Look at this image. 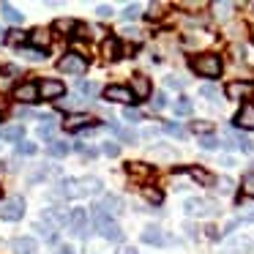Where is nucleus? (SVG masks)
<instances>
[{"mask_svg":"<svg viewBox=\"0 0 254 254\" xmlns=\"http://www.w3.org/2000/svg\"><path fill=\"white\" fill-rule=\"evenodd\" d=\"M104 183L96 175L88 178H63L58 183L55 191H50V197H66V199H77V197H93V194H101Z\"/></svg>","mask_w":254,"mask_h":254,"instance_id":"obj_1","label":"nucleus"},{"mask_svg":"<svg viewBox=\"0 0 254 254\" xmlns=\"http://www.w3.org/2000/svg\"><path fill=\"white\" fill-rule=\"evenodd\" d=\"M221 68H224V63H221V58L213 55V52L191 58V71L199 74V77H205V79H216L221 74Z\"/></svg>","mask_w":254,"mask_h":254,"instance_id":"obj_2","label":"nucleus"},{"mask_svg":"<svg viewBox=\"0 0 254 254\" xmlns=\"http://www.w3.org/2000/svg\"><path fill=\"white\" fill-rule=\"evenodd\" d=\"M93 224H96V230L101 232V238H107V241H112V243H121L123 241L121 224H118L115 219H110L107 213H101L99 208H93Z\"/></svg>","mask_w":254,"mask_h":254,"instance_id":"obj_3","label":"nucleus"},{"mask_svg":"<svg viewBox=\"0 0 254 254\" xmlns=\"http://www.w3.org/2000/svg\"><path fill=\"white\" fill-rule=\"evenodd\" d=\"M58 68L66 74H85L88 71V55H82V52H66L58 61Z\"/></svg>","mask_w":254,"mask_h":254,"instance_id":"obj_4","label":"nucleus"},{"mask_svg":"<svg viewBox=\"0 0 254 254\" xmlns=\"http://www.w3.org/2000/svg\"><path fill=\"white\" fill-rule=\"evenodd\" d=\"M183 210L189 216H213V213H219V205L213 199H205V197H189L183 202Z\"/></svg>","mask_w":254,"mask_h":254,"instance_id":"obj_5","label":"nucleus"},{"mask_svg":"<svg viewBox=\"0 0 254 254\" xmlns=\"http://www.w3.org/2000/svg\"><path fill=\"white\" fill-rule=\"evenodd\" d=\"M101 121H93V118H88V112H74V115H66V121H63V128L66 131H85V128H99Z\"/></svg>","mask_w":254,"mask_h":254,"instance_id":"obj_6","label":"nucleus"},{"mask_svg":"<svg viewBox=\"0 0 254 254\" xmlns=\"http://www.w3.org/2000/svg\"><path fill=\"white\" fill-rule=\"evenodd\" d=\"M25 216V199L22 197H8L0 202V219L6 221H19Z\"/></svg>","mask_w":254,"mask_h":254,"instance_id":"obj_7","label":"nucleus"},{"mask_svg":"<svg viewBox=\"0 0 254 254\" xmlns=\"http://www.w3.org/2000/svg\"><path fill=\"white\" fill-rule=\"evenodd\" d=\"M88 224H90V213L85 208H71V216H68V230L74 235L85 238L88 235Z\"/></svg>","mask_w":254,"mask_h":254,"instance_id":"obj_8","label":"nucleus"},{"mask_svg":"<svg viewBox=\"0 0 254 254\" xmlns=\"http://www.w3.org/2000/svg\"><path fill=\"white\" fill-rule=\"evenodd\" d=\"M68 216H71V210H66V208H47L41 213V221L47 227H52V230H61V227L68 224Z\"/></svg>","mask_w":254,"mask_h":254,"instance_id":"obj_9","label":"nucleus"},{"mask_svg":"<svg viewBox=\"0 0 254 254\" xmlns=\"http://www.w3.org/2000/svg\"><path fill=\"white\" fill-rule=\"evenodd\" d=\"M252 93H254V82H246V79L227 82V88H224V96L230 101H241V99H246V96H252Z\"/></svg>","mask_w":254,"mask_h":254,"instance_id":"obj_10","label":"nucleus"},{"mask_svg":"<svg viewBox=\"0 0 254 254\" xmlns=\"http://www.w3.org/2000/svg\"><path fill=\"white\" fill-rule=\"evenodd\" d=\"M39 90H41V99L44 101H58L63 93H66V85L61 82V79H41L39 82Z\"/></svg>","mask_w":254,"mask_h":254,"instance_id":"obj_11","label":"nucleus"},{"mask_svg":"<svg viewBox=\"0 0 254 254\" xmlns=\"http://www.w3.org/2000/svg\"><path fill=\"white\" fill-rule=\"evenodd\" d=\"M128 90L134 93V99H137V101H145V99H150V96H153V85H150V79L145 77V74H134Z\"/></svg>","mask_w":254,"mask_h":254,"instance_id":"obj_12","label":"nucleus"},{"mask_svg":"<svg viewBox=\"0 0 254 254\" xmlns=\"http://www.w3.org/2000/svg\"><path fill=\"white\" fill-rule=\"evenodd\" d=\"M14 99L22 101V104H36L41 99V90H39V82H22L14 88Z\"/></svg>","mask_w":254,"mask_h":254,"instance_id":"obj_13","label":"nucleus"},{"mask_svg":"<svg viewBox=\"0 0 254 254\" xmlns=\"http://www.w3.org/2000/svg\"><path fill=\"white\" fill-rule=\"evenodd\" d=\"M104 99L107 101H118V104H126V107H131L134 101V93L128 88H123V85H110V88H104Z\"/></svg>","mask_w":254,"mask_h":254,"instance_id":"obj_14","label":"nucleus"},{"mask_svg":"<svg viewBox=\"0 0 254 254\" xmlns=\"http://www.w3.org/2000/svg\"><path fill=\"white\" fill-rule=\"evenodd\" d=\"M232 123H235V128H249V131H254V104H243L241 110H238V115L232 118Z\"/></svg>","mask_w":254,"mask_h":254,"instance_id":"obj_15","label":"nucleus"},{"mask_svg":"<svg viewBox=\"0 0 254 254\" xmlns=\"http://www.w3.org/2000/svg\"><path fill=\"white\" fill-rule=\"evenodd\" d=\"M99 210H101V213H107L110 219H112V216H121V213H123V199L115 197V194H110V197L101 199Z\"/></svg>","mask_w":254,"mask_h":254,"instance_id":"obj_16","label":"nucleus"},{"mask_svg":"<svg viewBox=\"0 0 254 254\" xmlns=\"http://www.w3.org/2000/svg\"><path fill=\"white\" fill-rule=\"evenodd\" d=\"M183 172H186L191 181H197L199 186H213V183H216V178L210 175V172H205L202 167H183Z\"/></svg>","mask_w":254,"mask_h":254,"instance_id":"obj_17","label":"nucleus"},{"mask_svg":"<svg viewBox=\"0 0 254 254\" xmlns=\"http://www.w3.org/2000/svg\"><path fill=\"white\" fill-rule=\"evenodd\" d=\"M142 243H150V246H164L167 235L161 227H145L142 230Z\"/></svg>","mask_w":254,"mask_h":254,"instance_id":"obj_18","label":"nucleus"},{"mask_svg":"<svg viewBox=\"0 0 254 254\" xmlns=\"http://www.w3.org/2000/svg\"><path fill=\"white\" fill-rule=\"evenodd\" d=\"M22 137H25L22 123H11V126L0 128V139H6V142H22Z\"/></svg>","mask_w":254,"mask_h":254,"instance_id":"obj_19","label":"nucleus"},{"mask_svg":"<svg viewBox=\"0 0 254 254\" xmlns=\"http://www.w3.org/2000/svg\"><path fill=\"white\" fill-rule=\"evenodd\" d=\"M101 58H104V61H121V41L104 39V44H101Z\"/></svg>","mask_w":254,"mask_h":254,"instance_id":"obj_20","label":"nucleus"},{"mask_svg":"<svg viewBox=\"0 0 254 254\" xmlns=\"http://www.w3.org/2000/svg\"><path fill=\"white\" fill-rule=\"evenodd\" d=\"M28 44L33 47V50H44L47 52V44H50V30L36 28L33 33H28Z\"/></svg>","mask_w":254,"mask_h":254,"instance_id":"obj_21","label":"nucleus"},{"mask_svg":"<svg viewBox=\"0 0 254 254\" xmlns=\"http://www.w3.org/2000/svg\"><path fill=\"white\" fill-rule=\"evenodd\" d=\"M36 246H39V243H36L33 238H14L11 241L14 254H36Z\"/></svg>","mask_w":254,"mask_h":254,"instance_id":"obj_22","label":"nucleus"},{"mask_svg":"<svg viewBox=\"0 0 254 254\" xmlns=\"http://www.w3.org/2000/svg\"><path fill=\"white\" fill-rule=\"evenodd\" d=\"M227 139H232V142H235V148H241L243 153H252V150H254V142H252V139H249L246 134L235 131V128H232V131H227Z\"/></svg>","mask_w":254,"mask_h":254,"instance_id":"obj_23","label":"nucleus"},{"mask_svg":"<svg viewBox=\"0 0 254 254\" xmlns=\"http://www.w3.org/2000/svg\"><path fill=\"white\" fill-rule=\"evenodd\" d=\"M47 153H50L52 159H66V156L71 153V145L63 142V139H55V142L47 145Z\"/></svg>","mask_w":254,"mask_h":254,"instance_id":"obj_24","label":"nucleus"},{"mask_svg":"<svg viewBox=\"0 0 254 254\" xmlns=\"http://www.w3.org/2000/svg\"><path fill=\"white\" fill-rule=\"evenodd\" d=\"M0 14H3V19L11 25H22V11L19 8H14L11 3H0Z\"/></svg>","mask_w":254,"mask_h":254,"instance_id":"obj_25","label":"nucleus"},{"mask_svg":"<svg viewBox=\"0 0 254 254\" xmlns=\"http://www.w3.org/2000/svg\"><path fill=\"white\" fill-rule=\"evenodd\" d=\"M74 30H77V22H74V19H55V22H52V33H63V36H71L74 39Z\"/></svg>","mask_w":254,"mask_h":254,"instance_id":"obj_26","label":"nucleus"},{"mask_svg":"<svg viewBox=\"0 0 254 254\" xmlns=\"http://www.w3.org/2000/svg\"><path fill=\"white\" fill-rule=\"evenodd\" d=\"M252 221H254V210H249V213H243V216H235V219H232L230 224L224 227V235H230V232H235L241 224H252Z\"/></svg>","mask_w":254,"mask_h":254,"instance_id":"obj_27","label":"nucleus"},{"mask_svg":"<svg viewBox=\"0 0 254 254\" xmlns=\"http://www.w3.org/2000/svg\"><path fill=\"white\" fill-rule=\"evenodd\" d=\"M126 172H128V175H134V178H148L153 170H150L148 164H142V161H128V164H126Z\"/></svg>","mask_w":254,"mask_h":254,"instance_id":"obj_28","label":"nucleus"},{"mask_svg":"<svg viewBox=\"0 0 254 254\" xmlns=\"http://www.w3.org/2000/svg\"><path fill=\"white\" fill-rule=\"evenodd\" d=\"M77 90H79V96H85V99H93V96L99 93V85H96L93 79H79Z\"/></svg>","mask_w":254,"mask_h":254,"instance_id":"obj_29","label":"nucleus"},{"mask_svg":"<svg viewBox=\"0 0 254 254\" xmlns=\"http://www.w3.org/2000/svg\"><path fill=\"white\" fill-rule=\"evenodd\" d=\"M191 99H186V96H181V99L175 101V104H172V112H175L178 118H186V115H191Z\"/></svg>","mask_w":254,"mask_h":254,"instance_id":"obj_30","label":"nucleus"},{"mask_svg":"<svg viewBox=\"0 0 254 254\" xmlns=\"http://www.w3.org/2000/svg\"><path fill=\"white\" fill-rule=\"evenodd\" d=\"M110 131H115L123 142H134V139H137V134H134L131 128H123L121 123H112V121H110Z\"/></svg>","mask_w":254,"mask_h":254,"instance_id":"obj_31","label":"nucleus"},{"mask_svg":"<svg viewBox=\"0 0 254 254\" xmlns=\"http://www.w3.org/2000/svg\"><path fill=\"white\" fill-rule=\"evenodd\" d=\"M3 41H6V44H11V47H22L25 41H28V33H22V30L14 28V30H8V33H6V39H3Z\"/></svg>","mask_w":254,"mask_h":254,"instance_id":"obj_32","label":"nucleus"},{"mask_svg":"<svg viewBox=\"0 0 254 254\" xmlns=\"http://www.w3.org/2000/svg\"><path fill=\"white\" fill-rule=\"evenodd\" d=\"M238 252H243V254L249 252V241H246V238H235V241L227 243V254H238Z\"/></svg>","mask_w":254,"mask_h":254,"instance_id":"obj_33","label":"nucleus"},{"mask_svg":"<svg viewBox=\"0 0 254 254\" xmlns=\"http://www.w3.org/2000/svg\"><path fill=\"white\" fill-rule=\"evenodd\" d=\"M241 194H243V197H252V199H254V172L243 175V181H241Z\"/></svg>","mask_w":254,"mask_h":254,"instance_id":"obj_34","label":"nucleus"},{"mask_svg":"<svg viewBox=\"0 0 254 254\" xmlns=\"http://www.w3.org/2000/svg\"><path fill=\"white\" fill-rule=\"evenodd\" d=\"M191 131H194V134H199V137H210V131H213V123H208V121H197V123H191Z\"/></svg>","mask_w":254,"mask_h":254,"instance_id":"obj_35","label":"nucleus"},{"mask_svg":"<svg viewBox=\"0 0 254 254\" xmlns=\"http://www.w3.org/2000/svg\"><path fill=\"white\" fill-rule=\"evenodd\" d=\"M164 131L170 134V137H178V139H186V134H189L181 123H164Z\"/></svg>","mask_w":254,"mask_h":254,"instance_id":"obj_36","label":"nucleus"},{"mask_svg":"<svg viewBox=\"0 0 254 254\" xmlns=\"http://www.w3.org/2000/svg\"><path fill=\"white\" fill-rule=\"evenodd\" d=\"M142 194H145V199H148V202H153V205H161V199H164V194H161L159 189H153V186H145Z\"/></svg>","mask_w":254,"mask_h":254,"instance_id":"obj_37","label":"nucleus"},{"mask_svg":"<svg viewBox=\"0 0 254 254\" xmlns=\"http://www.w3.org/2000/svg\"><path fill=\"white\" fill-rule=\"evenodd\" d=\"M36 150H39V145H36V142H28V139L17 142V156H33Z\"/></svg>","mask_w":254,"mask_h":254,"instance_id":"obj_38","label":"nucleus"},{"mask_svg":"<svg viewBox=\"0 0 254 254\" xmlns=\"http://www.w3.org/2000/svg\"><path fill=\"white\" fill-rule=\"evenodd\" d=\"M39 137H41V139H50V142H55V139H52V137H55V123H52V121L41 123V126H39Z\"/></svg>","mask_w":254,"mask_h":254,"instance_id":"obj_39","label":"nucleus"},{"mask_svg":"<svg viewBox=\"0 0 254 254\" xmlns=\"http://www.w3.org/2000/svg\"><path fill=\"white\" fill-rule=\"evenodd\" d=\"M36 230H39L41 235H44V241H50V243H55V241H58V230H52V227H47L44 221H39V224H36Z\"/></svg>","mask_w":254,"mask_h":254,"instance_id":"obj_40","label":"nucleus"},{"mask_svg":"<svg viewBox=\"0 0 254 254\" xmlns=\"http://www.w3.org/2000/svg\"><path fill=\"white\" fill-rule=\"evenodd\" d=\"M164 3H150V14H145V17L150 19V22H159L161 17H164Z\"/></svg>","mask_w":254,"mask_h":254,"instance_id":"obj_41","label":"nucleus"},{"mask_svg":"<svg viewBox=\"0 0 254 254\" xmlns=\"http://www.w3.org/2000/svg\"><path fill=\"white\" fill-rule=\"evenodd\" d=\"M139 11H142V6H139V3H128V6L123 8V19H126V22H131V19L139 17Z\"/></svg>","mask_w":254,"mask_h":254,"instance_id":"obj_42","label":"nucleus"},{"mask_svg":"<svg viewBox=\"0 0 254 254\" xmlns=\"http://www.w3.org/2000/svg\"><path fill=\"white\" fill-rule=\"evenodd\" d=\"M101 153L110 156V159H115V156L121 153V145H118V142H110V139H107V142H101Z\"/></svg>","mask_w":254,"mask_h":254,"instance_id":"obj_43","label":"nucleus"},{"mask_svg":"<svg viewBox=\"0 0 254 254\" xmlns=\"http://www.w3.org/2000/svg\"><path fill=\"white\" fill-rule=\"evenodd\" d=\"M123 121H128V123H139V121H142V112L134 110V107H126V110H123Z\"/></svg>","mask_w":254,"mask_h":254,"instance_id":"obj_44","label":"nucleus"},{"mask_svg":"<svg viewBox=\"0 0 254 254\" xmlns=\"http://www.w3.org/2000/svg\"><path fill=\"white\" fill-rule=\"evenodd\" d=\"M22 55H28L30 61H44V58H47V52H44V50H33V47H25V50H22Z\"/></svg>","mask_w":254,"mask_h":254,"instance_id":"obj_45","label":"nucleus"},{"mask_svg":"<svg viewBox=\"0 0 254 254\" xmlns=\"http://www.w3.org/2000/svg\"><path fill=\"white\" fill-rule=\"evenodd\" d=\"M216 186H219L221 194H232V186H235V183H232V178H219V181H216Z\"/></svg>","mask_w":254,"mask_h":254,"instance_id":"obj_46","label":"nucleus"},{"mask_svg":"<svg viewBox=\"0 0 254 254\" xmlns=\"http://www.w3.org/2000/svg\"><path fill=\"white\" fill-rule=\"evenodd\" d=\"M199 145H202V148L205 150H216V148H219V139H216V137H199Z\"/></svg>","mask_w":254,"mask_h":254,"instance_id":"obj_47","label":"nucleus"},{"mask_svg":"<svg viewBox=\"0 0 254 254\" xmlns=\"http://www.w3.org/2000/svg\"><path fill=\"white\" fill-rule=\"evenodd\" d=\"M150 104H153V110H164V107H167V96L159 90V93H153V101H150Z\"/></svg>","mask_w":254,"mask_h":254,"instance_id":"obj_48","label":"nucleus"},{"mask_svg":"<svg viewBox=\"0 0 254 254\" xmlns=\"http://www.w3.org/2000/svg\"><path fill=\"white\" fill-rule=\"evenodd\" d=\"M74 150H77V153H82V156H88V159H93V156L99 153L96 148H88V145H82V142H79V145H74Z\"/></svg>","mask_w":254,"mask_h":254,"instance_id":"obj_49","label":"nucleus"},{"mask_svg":"<svg viewBox=\"0 0 254 254\" xmlns=\"http://www.w3.org/2000/svg\"><path fill=\"white\" fill-rule=\"evenodd\" d=\"M178 8H183V11H202L205 3H199V0L197 3H178Z\"/></svg>","mask_w":254,"mask_h":254,"instance_id":"obj_50","label":"nucleus"},{"mask_svg":"<svg viewBox=\"0 0 254 254\" xmlns=\"http://www.w3.org/2000/svg\"><path fill=\"white\" fill-rule=\"evenodd\" d=\"M216 11H221L219 17H230V11H232V3H216Z\"/></svg>","mask_w":254,"mask_h":254,"instance_id":"obj_51","label":"nucleus"},{"mask_svg":"<svg viewBox=\"0 0 254 254\" xmlns=\"http://www.w3.org/2000/svg\"><path fill=\"white\" fill-rule=\"evenodd\" d=\"M167 85H170V88H183V79H178V77H167Z\"/></svg>","mask_w":254,"mask_h":254,"instance_id":"obj_52","label":"nucleus"},{"mask_svg":"<svg viewBox=\"0 0 254 254\" xmlns=\"http://www.w3.org/2000/svg\"><path fill=\"white\" fill-rule=\"evenodd\" d=\"M96 14H99V17H110V14H112V6H99V8H96Z\"/></svg>","mask_w":254,"mask_h":254,"instance_id":"obj_53","label":"nucleus"},{"mask_svg":"<svg viewBox=\"0 0 254 254\" xmlns=\"http://www.w3.org/2000/svg\"><path fill=\"white\" fill-rule=\"evenodd\" d=\"M205 232H208V238H213V241H219V238H221V232L216 230V227H208Z\"/></svg>","mask_w":254,"mask_h":254,"instance_id":"obj_54","label":"nucleus"},{"mask_svg":"<svg viewBox=\"0 0 254 254\" xmlns=\"http://www.w3.org/2000/svg\"><path fill=\"white\" fill-rule=\"evenodd\" d=\"M202 96H208V99H216V88H210V85H205V88H202Z\"/></svg>","mask_w":254,"mask_h":254,"instance_id":"obj_55","label":"nucleus"},{"mask_svg":"<svg viewBox=\"0 0 254 254\" xmlns=\"http://www.w3.org/2000/svg\"><path fill=\"white\" fill-rule=\"evenodd\" d=\"M55 254H74V246H68V243H66V246H58Z\"/></svg>","mask_w":254,"mask_h":254,"instance_id":"obj_56","label":"nucleus"},{"mask_svg":"<svg viewBox=\"0 0 254 254\" xmlns=\"http://www.w3.org/2000/svg\"><path fill=\"white\" fill-rule=\"evenodd\" d=\"M118 254H139V252H137V249H131V246H123Z\"/></svg>","mask_w":254,"mask_h":254,"instance_id":"obj_57","label":"nucleus"},{"mask_svg":"<svg viewBox=\"0 0 254 254\" xmlns=\"http://www.w3.org/2000/svg\"><path fill=\"white\" fill-rule=\"evenodd\" d=\"M252 167H254V164H252Z\"/></svg>","mask_w":254,"mask_h":254,"instance_id":"obj_58","label":"nucleus"}]
</instances>
